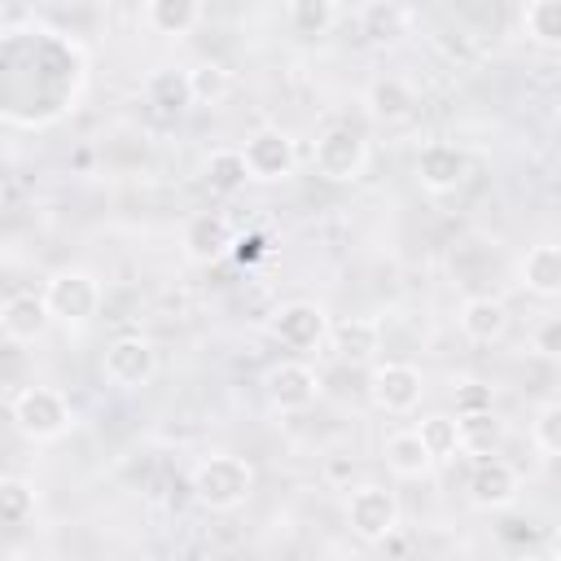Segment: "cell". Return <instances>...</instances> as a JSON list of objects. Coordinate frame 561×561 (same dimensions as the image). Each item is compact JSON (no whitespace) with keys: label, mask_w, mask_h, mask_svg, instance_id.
I'll return each instance as SVG.
<instances>
[{"label":"cell","mask_w":561,"mask_h":561,"mask_svg":"<svg viewBox=\"0 0 561 561\" xmlns=\"http://www.w3.org/2000/svg\"><path fill=\"white\" fill-rule=\"evenodd\" d=\"M193 495L210 513H232L254 495V465L232 451H210L193 465Z\"/></svg>","instance_id":"obj_1"},{"label":"cell","mask_w":561,"mask_h":561,"mask_svg":"<svg viewBox=\"0 0 561 561\" xmlns=\"http://www.w3.org/2000/svg\"><path fill=\"white\" fill-rule=\"evenodd\" d=\"M44 302H48L53 324L83 333L101 316V280L88 267H61L44 280Z\"/></svg>","instance_id":"obj_2"},{"label":"cell","mask_w":561,"mask_h":561,"mask_svg":"<svg viewBox=\"0 0 561 561\" xmlns=\"http://www.w3.org/2000/svg\"><path fill=\"white\" fill-rule=\"evenodd\" d=\"M9 421L31 443H53L75 425V408L57 386H26L9 399Z\"/></svg>","instance_id":"obj_3"},{"label":"cell","mask_w":561,"mask_h":561,"mask_svg":"<svg viewBox=\"0 0 561 561\" xmlns=\"http://www.w3.org/2000/svg\"><path fill=\"white\" fill-rule=\"evenodd\" d=\"M425 394V373L408 359H377L368 373V403L386 416H408L416 412Z\"/></svg>","instance_id":"obj_4"},{"label":"cell","mask_w":561,"mask_h":561,"mask_svg":"<svg viewBox=\"0 0 561 561\" xmlns=\"http://www.w3.org/2000/svg\"><path fill=\"white\" fill-rule=\"evenodd\" d=\"M399 495L394 491H386L381 482H359V486H351V495H346V526H351V535H359L364 543H381V539H390L394 530H399Z\"/></svg>","instance_id":"obj_5"},{"label":"cell","mask_w":561,"mask_h":561,"mask_svg":"<svg viewBox=\"0 0 561 561\" xmlns=\"http://www.w3.org/2000/svg\"><path fill=\"white\" fill-rule=\"evenodd\" d=\"M311 162H316V171H320L324 180H333V184H355V180L364 175V167H368V140H364L355 127L337 123V127L320 131V140H316V149H311Z\"/></svg>","instance_id":"obj_6"},{"label":"cell","mask_w":561,"mask_h":561,"mask_svg":"<svg viewBox=\"0 0 561 561\" xmlns=\"http://www.w3.org/2000/svg\"><path fill=\"white\" fill-rule=\"evenodd\" d=\"M101 373L118 390H140L158 373V351H153V342L145 333H118L101 355Z\"/></svg>","instance_id":"obj_7"},{"label":"cell","mask_w":561,"mask_h":561,"mask_svg":"<svg viewBox=\"0 0 561 561\" xmlns=\"http://www.w3.org/2000/svg\"><path fill=\"white\" fill-rule=\"evenodd\" d=\"M245 153V167H250V180L259 184H276V180H289L294 167H298V149H294V136L280 131V127H259L245 136L241 145Z\"/></svg>","instance_id":"obj_8"},{"label":"cell","mask_w":561,"mask_h":561,"mask_svg":"<svg viewBox=\"0 0 561 561\" xmlns=\"http://www.w3.org/2000/svg\"><path fill=\"white\" fill-rule=\"evenodd\" d=\"M465 491H469V504H473V508L500 513V508H513V504H517V495H522V473H517L508 460H500V456L486 451V456L473 460Z\"/></svg>","instance_id":"obj_9"},{"label":"cell","mask_w":561,"mask_h":561,"mask_svg":"<svg viewBox=\"0 0 561 561\" xmlns=\"http://www.w3.org/2000/svg\"><path fill=\"white\" fill-rule=\"evenodd\" d=\"M272 337L280 346H289V351H316L329 337V316H324L320 302L294 298V302L272 311Z\"/></svg>","instance_id":"obj_10"},{"label":"cell","mask_w":561,"mask_h":561,"mask_svg":"<svg viewBox=\"0 0 561 561\" xmlns=\"http://www.w3.org/2000/svg\"><path fill=\"white\" fill-rule=\"evenodd\" d=\"M263 386H267L272 408H280V412H307L320 399V377L302 359H280L276 368H267Z\"/></svg>","instance_id":"obj_11"},{"label":"cell","mask_w":561,"mask_h":561,"mask_svg":"<svg viewBox=\"0 0 561 561\" xmlns=\"http://www.w3.org/2000/svg\"><path fill=\"white\" fill-rule=\"evenodd\" d=\"M184 254L193 259V263H219L224 254H232V245H237V232H232V224H228V215L224 210H197L188 224H184Z\"/></svg>","instance_id":"obj_12"},{"label":"cell","mask_w":561,"mask_h":561,"mask_svg":"<svg viewBox=\"0 0 561 561\" xmlns=\"http://www.w3.org/2000/svg\"><path fill=\"white\" fill-rule=\"evenodd\" d=\"M48 324H53V316H48L44 294L18 289V294H9L4 307H0V333H4V342H13V346L39 342V337L48 333Z\"/></svg>","instance_id":"obj_13"},{"label":"cell","mask_w":561,"mask_h":561,"mask_svg":"<svg viewBox=\"0 0 561 561\" xmlns=\"http://www.w3.org/2000/svg\"><path fill=\"white\" fill-rule=\"evenodd\" d=\"M416 180L430 193H451V188H460L469 180V153L447 145V140H434V145H425L416 153Z\"/></svg>","instance_id":"obj_14"},{"label":"cell","mask_w":561,"mask_h":561,"mask_svg":"<svg viewBox=\"0 0 561 561\" xmlns=\"http://www.w3.org/2000/svg\"><path fill=\"white\" fill-rule=\"evenodd\" d=\"M329 346L342 364H377L381 324L373 316H346V320L329 324Z\"/></svg>","instance_id":"obj_15"},{"label":"cell","mask_w":561,"mask_h":561,"mask_svg":"<svg viewBox=\"0 0 561 561\" xmlns=\"http://www.w3.org/2000/svg\"><path fill=\"white\" fill-rule=\"evenodd\" d=\"M381 460H386V469L394 473V478H403V482H416V478H430L434 473V451L425 447V438L416 434V430H394L386 443H381Z\"/></svg>","instance_id":"obj_16"},{"label":"cell","mask_w":561,"mask_h":561,"mask_svg":"<svg viewBox=\"0 0 561 561\" xmlns=\"http://www.w3.org/2000/svg\"><path fill=\"white\" fill-rule=\"evenodd\" d=\"M364 105L377 123H408L416 114V88L403 75H381V79L368 83Z\"/></svg>","instance_id":"obj_17"},{"label":"cell","mask_w":561,"mask_h":561,"mask_svg":"<svg viewBox=\"0 0 561 561\" xmlns=\"http://www.w3.org/2000/svg\"><path fill=\"white\" fill-rule=\"evenodd\" d=\"M460 333L469 337V342H478V346H491V342H500L504 337V329H508V307L500 302V298H491V294H473V298H465L460 302Z\"/></svg>","instance_id":"obj_18"},{"label":"cell","mask_w":561,"mask_h":561,"mask_svg":"<svg viewBox=\"0 0 561 561\" xmlns=\"http://www.w3.org/2000/svg\"><path fill=\"white\" fill-rule=\"evenodd\" d=\"M517 280L535 294V298H561V245L557 241H539L522 254L517 263Z\"/></svg>","instance_id":"obj_19"},{"label":"cell","mask_w":561,"mask_h":561,"mask_svg":"<svg viewBox=\"0 0 561 561\" xmlns=\"http://www.w3.org/2000/svg\"><path fill=\"white\" fill-rule=\"evenodd\" d=\"M202 22V0H145V26L153 35L180 39Z\"/></svg>","instance_id":"obj_20"},{"label":"cell","mask_w":561,"mask_h":561,"mask_svg":"<svg viewBox=\"0 0 561 561\" xmlns=\"http://www.w3.org/2000/svg\"><path fill=\"white\" fill-rule=\"evenodd\" d=\"M35 508H39L35 482H26V478H18V473H4V478H0V522H4L9 530H22V526L35 517Z\"/></svg>","instance_id":"obj_21"},{"label":"cell","mask_w":561,"mask_h":561,"mask_svg":"<svg viewBox=\"0 0 561 561\" xmlns=\"http://www.w3.org/2000/svg\"><path fill=\"white\" fill-rule=\"evenodd\" d=\"M416 434L425 438V447L434 451V460H456L465 456V438H460V416H447V412H430L416 421Z\"/></svg>","instance_id":"obj_22"},{"label":"cell","mask_w":561,"mask_h":561,"mask_svg":"<svg viewBox=\"0 0 561 561\" xmlns=\"http://www.w3.org/2000/svg\"><path fill=\"white\" fill-rule=\"evenodd\" d=\"M285 18H289L294 35L320 39L337 26V0H285Z\"/></svg>","instance_id":"obj_23"},{"label":"cell","mask_w":561,"mask_h":561,"mask_svg":"<svg viewBox=\"0 0 561 561\" xmlns=\"http://www.w3.org/2000/svg\"><path fill=\"white\" fill-rule=\"evenodd\" d=\"M149 105H158L162 114H184L193 105V88H188V70H158L145 88Z\"/></svg>","instance_id":"obj_24"},{"label":"cell","mask_w":561,"mask_h":561,"mask_svg":"<svg viewBox=\"0 0 561 561\" xmlns=\"http://www.w3.org/2000/svg\"><path fill=\"white\" fill-rule=\"evenodd\" d=\"M245 180H250V167H245V153H241V149H215V153L206 158V184H210L215 193L232 197V193L245 188Z\"/></svg>","instance_id":"obj_25"},{"label":"cell","mask_w":561,"mask_h":561,"mask_svg":"<svg viewBox=\"0 0 561 561\" xmlns=\"http://www.w3.org/2000/svg\"><path fill=\"white\" fill-rule=\"evenodd\" d=\"M522 31L543 48H561V0H526Z\"/></svg>","instance_id":"obj_26"},{"label":"cell","mask_w":561,"mask_h":561,"mask_svg":"<svg viewBox=\"0 0 561 561\" xmlns=\"http://www.w3.org/2000/svg\"><path fill=\"white\" fill-rule=\"evenodd\" d=\"M188 88H193V105H219L232 92V70L219 61H197L188 66Z\"/></svg>","instance_id":"obj_27"},{"label":"cell","mask_w":561,"mask_h":561,"mask_svg":"<svg viewBox=\"0 0 561 561\" xmlns=\"http://www.w3.org/2000/svg\"><path fill=\"white\" fill-rule=\"evenodd\" d=\"M460 416V438H465V456H486L500 443V421L495 412H456Z\"/></svg>","instance_id":"obj_28"},{"label":"cell","mask_w":561,"mask_h":561,"mask_svg":"<svg viewBox=\"0 0 561 561\" xmlns=\"http://www.w3.org/2000/svg\"><path fill=\"white\" fill-rule=\"evenodd\" d=\"M530 443H535L543 456L561 460V399H552V403H543V408L535 412V421H530Z\"/></svg>","instance_id":"obj_29"},{"label":"cell","mask_w":561,"mask_h":561,"mask_svg":"<svg viewBox=\"0 0 561 561\" xmlns=\"http://www.w3.org/2000/svg\"><path fill=\"white\" fill-rule=\"evenodd\" d=\"M535 351L539 355H548V359H561V316H543L539 324H535Z\"/></svg>","instance_id":"obj_30"},{"label":"cell","mask_w":561,"mask_h":561,"mask_svg":"<svg viewBox=\"0 0 561 561\" xmlns=\"http://www.w3.org/2000/svg\"><path fill=\"white\" fill-rule=\"evenodd\" d=\"M491 408V390L478 381H460L456 386V412H486Z\"/></svg>","instance_id":"obj_31"},{"label":"cell","mask_w":561,"mask_h":561,"mask_svg":"<svg viewBox=\"0 0 561 561\" xmlns=\"http://www.w3.org/2000/svg\"><path fill=\"white\" fill-rule=\"evenodd\" d=\"M259 245H263V237H241V241L232 245V254H237V259H254V254H259Z\"/></svg>","instance_id":"obj_32"},{"label":"cell","mask_w":561,"mask_h":561,"mask_svg":"<svg viewBox=\"0 0 561 561\" xmlns=\"http://www.w3.org/2000/svg\"><path fill=\"white\" fill-rule=\"evenodd\" d=\"M557 123H561V96H557Z\"/></svg>","instance_id":"obj_33"},{"label":"cell","mask_w":561,"mask_h":561,"mask_svg":"<svg viewBox=\"0 0 561 561\" xmlns=\"http://www.w3.org/2000/svg\"><path fill=\"white\" fill-rule=\"evenodd\" d=\"M557 552H561V535H557Z\"/></svg>","instance_id":"obj_34"}]
</instances>
